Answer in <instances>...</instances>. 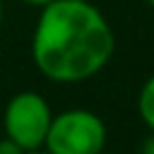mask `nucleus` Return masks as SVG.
Returning <instances> with one entry per match:
<instances>
[{"mask_svg":"<svg viewBox=\"0 0 154 154\" xmlns=\"http://www.w3.org/2000/svg\"><path fill=\"white\" fill-rule=\"evenodd\" d=\"M108 128L96 111L65 108L53 113L43 149L48 154H99L106 149Z\"/></svg>","mask_w":154,"mask_h":154,"instance_id":"2","label":"nucleus"},{"mask_svg":"<svg viewBox=\"0 0 154 154\" xmlns=\"http://www.w3.org/2000/svg\"><path fill=\"white\" fill-rule=\"evenodd\" d=\"M2 19H5V5H2V0H0V24H2Z\"/></svg>","mask_w":154,"mask_h":154,"instance_id":"9","label":"nucleus"},{"mask_svg":"<svg viewBox=\"0 0 154 154\" xmlns=\"http://www.w3.org/2000/svg\"><path fill=\"white\" fill-rule=\"evenodd\" d=\"M140 154H154V132L142 142V147H140Z\"/></svg>","mask_w":154,"mask_h":154,"instance_id":"6","label":"nucleus"},{"mask_svg":"<svg viewBox=\"0 0 154 154\" xmlns=\"http://www.w3.org/2000/svg\"><path fill=\"white\" fill-rule=\"evenodd\" d=\"M53 120V108L48 99L34 89L17 91L10 96L2 111V135L14 140L22 149H41L48 125Z\"/></svg>","mask_w":154,"mask_h":154,"instance_id":"3","label":"nucleus"},{"mask_svg":"<svg viewBox=\"0 0 154 154\" xmlns=\"http://www.w3.org/2000/svg\"><path fill=\"white\" fill-rule=\"evenodd\" d=\"M24 154H48V152L41 147V149H29V152H24Z\"/></svg>","mask_w":154,"mask_h":154,"instance_id":"8","label":"nucleus"},{"mask_svg":"<svg viewBox=\"0 0 154 154\" xmlns=\"http://www.w3.org/2000/svg\"><path fill=\"white\" fill-rule=\"evenodd\" d=\"M137 116L149 128V132H154V72L140 87V94H137Z\"/></svg>","mask_w":154,"mask_h":154,"instance_id":"4","label":"nucleus"},{"mask_svg":"<svg viewBox=\"0 0 154 154\" xmlns=\"http://www.w3.org/2000/svg\"><path fill=\"white\" fill-rule=\"evenodd\" d=\"M19 2H24V5H29V7L41 10V7H46V5H48V2H53V0H19Z\"/></svg>","mask_w":154,"mask_h":154,"instance_id":"7","label":"nucleus"},{"mask_svg":"<svg viewBox=\"0 0 154 154\" xmlns=\"http://www.w3.org/2000/svg\"><path fill=\"white\" fill-rule=\"evenodd\" d=\"M99 154H111V152H106V149H101V152H99Z\"/></svg>","mask_w":154,"mask_h":154,"instance_id":"11","label":"nucleus"},{"mask_svg":"<svg viewBox=\"0 0 154 154\" xmlns=\"http://www.w3.org/2000/svg\"><path fill=\"white\" fill-rule=\"evenodd\" d=\"M116 53V31L89 0H53L38 10L31 34L34 67L53 84L96 77Z\"/></svg>","mask_w":154,"mask_h":154,"instance_id":"1","label":"nucleus"},{"mask_svg":"<svg viewBox=\"0 0 154 154\" xmlns=\"http://www.w3.org/2000/svg\"><path fill=\"white\" fill-rule=\"evenodd\" d=\"M144 2H147V5H149V7L154 10V0H144Z\"/></svg>","mask_w":154,"mask_h":154,"instance_id":"10","label":"nucleus"},{"mask_svg":"<svg viewBox=\"0 0 154 154\" xmlns=\"http://www.w3.org/2000/svg\"><path fill=\"white\" fill-rule=\"evenodd\" d=\"M26 149H22L14 140H10L7 135H2L0 137V154H24Z\"/></svg>","mask_w":154,"mask_h":154,"instance_id":"5","label":"nucleus"}]
</instances>
